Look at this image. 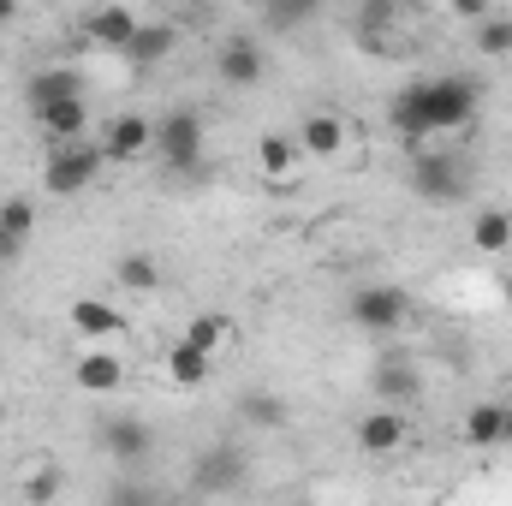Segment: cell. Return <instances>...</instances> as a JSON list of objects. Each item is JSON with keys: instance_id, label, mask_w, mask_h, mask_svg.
Segmentation results:
<instances>
[{"instance_id": "4dcf8cb0", "label": "cell", "mask_w": 512, "mask_h": 506, "mask_svg": "<svg viewBox=\"0 0 512 506\" xmlns=\"http://www.w3.org/2000/svg\"><path fill=\"white\" fill-rule=\"evenodd\" d=\"M447 6H453V12H459V18H471V24H477V18H489V12H495V0H447Z\"/></svg>"}, {"instance_id": "5b68a950", "label": "cell", "mask_w": 512, "mask_h": 506, "mask_svg": "<svg viewBox=\"0 0 512 506\" xmlns=\"http://www.w3.org/2000/svg\"><path fill=\"white\" fill-rule=\"evenodd\" d=\"M346 316H352V328H364V334H393V328L411 322V298H405L399 286H358V292L346 298Z\"/></svg>"}, {"instance_id": "8fae6325", "label": "cell", "mask_w": 512, "mask_h": 506, "mask_svg": "<svg viewBox=\"0 0 512 506\" xmlns=\"http://www.w3.org/2000/svg\"><path fill=\"white\" fill-rule=\"evenodd\" d=\"M465 441H471V447H507L512 441V405L477 399V405L465 411Z\"/></svg>"}, {"instance_id": "277c9868", "label": "cell", "mask_w": 512, "mask_h": 506, "mask_svg": "<svg viewBox=\"0 0 512 506\" xmlns=\"http://www.w3.org/2000/svg\"><path fill=\"white\" fill-rule=\"evenodd\" d=\"M411 191H417L423 203H435V209H453V203H465L471 173H465L459 155H417V161H411Z\"/></svg>"}, {"instance_id": "2e32d148", "label": "cell", "mask_w": 512, "mask_h": 506, "mask_svg": "<svg viewBox=\"0 0 512 506\" xmlns=\"http://www.w3.org/2000/svg\"><path fill=\"white\" fill-rule=\"evenodd\" d=\"M173 42H179L173 24H143V18H137V30H131V42L120 54H126L131 66H161V60L173 54Z\"/></svg>"}, {"instance_id": "7402d4cb", "label": "cell", "mask_w": 512, "mask_h": 506, "mask_svg": "<svg viewBox=\"0 0 512 506\" xmlns=\"http://www.w3.org/2000/svg\"><path fill=\"white\" fill-rule=\"evenodd\" d=\"M471 245L483 256H507L512 251V215L507 209H489V215H477V227H471Z\"/></svg>"}, {"instance_id": "f546056e", "label": "cell", "mask_w": 512, "mask_h": 506, "mask_svg": "<svg viewBox=\"0 0 512 506\" xmlns=\"http://www.w3.org/2000/svg\"><path fill=\"white\" fill-rule=\"evenodd\" d=\"M24 495H30V501H54V495H60V471H36V477L24 483Z\"/></svg>"}, {"instance_id": "7c38bea8", "label": "cell", "mask_w": 512, "mask_h": 506, "mask_svg": "<svg viewBox=\"0 0 512 506\" xmlns=\"http://www.w3.org/2000/svg\"><path fill=\"white\" fill-rule=\"evenodd\" d=\"M149 143H155V120H143V114H120L102 131V155L108 161H137V155H149Z\"/></svg>"}, {"instance_id": "3957f363", "label": "cell", "mask_w": 512, "mask_h": 506, "mask_svg": "<svg viewBox=\"0 0 512 506\" xmlns=\"http://www.w3.org/2000/svg\"><path fill=\"white\" fill-rule=\"evenodd\" d=\"M149 155H155L167 173H197V167H203V120H197L191 108L161 114V120H155V143H149Z\"/></svg>"}, {"instance_id": "d6986e66", "label": "cell", "mask_w": 512, "mask_h": 506, "mask_svg": "<svg viewBox=\"0 0 512 506\" xmlns=\"http://www.w3.org/2000/svg\"><path fill=\"white\" fill-rule=\"evenodd\" d=\"M215 370V352H203V346H191V340H173L167 346V376L179 381V387H203Z\"/></svg>"}, {"instance_id": "cb8c5ba5", "label": "cell", "mask_w": 512, "mask_h": 506, "mask_svg": "<svg viewBox=\"0 0 512 506\" xmlns=\"http://www.w3.org/2000/svg\"><path fill=\"white\" fill-rule=\"evenodd\" d=\"M292 161H298V143H292V137H256V167H262L268 179H286Z\"/></svg>"}, {"instance_id": "d590c367", "label": "cell", "mask_w": 512, "mask_h": 506, "mask_svg": "<svg viewBox=\"0 0 512 506\" xmlns=\"http://www.w3.org/2000/svg\"><path fill=\"white\" fill-rule=\"evenodd\" d=\"M507 405H512V387H507Z\"/></svg>"}, {"instance_id": "4fadbf2b", "label": "cell", "mask_w": 512, "mask_h": 506, "mask_svg": "<svg viewBox=\"0 0 512 506\" xmlns=\"http://www.w3.org/2000/svg\"><path fill=\"white\" fill-rule=\"evenodd\" d=\"M340 149H346V120H340V114H304V126H298V155L334 161Z\"/></svg>"}, {"instance_id": "5bb4252c", "label": "cell", "mask_w": 512, "mask_h": 506, "mask_svg": "<svg viewBox=\"0 0 512 506\" xmlns=\"http://www.w3.org/2000/svg\"><path fill=\"white\" fill-rule=\"evenodd\" d=\"M131 30H137V12H131V6H96V12L84 18L90 48H126Z\"/></svg>"}, {"instance_id": "836d02e7", "label": "cell", "mask_w": 512, "mask_h": 506, "mask_svg": "<svg viewBox=\"0 0 512 506\" xmlns=\"http://www.w3.org/2000/svg\"><path fill=\"white\" fill-rule=\"evenodd\" d=\"M18 18V0H0V24H12Z\"/></svg>"}, {"instance_id": "6da1fadb", "label": "cell", "mask_w": 512, "mask_h": 506, "mask_svg": "<svg viewBox=\"0 0 512 506\" xmlns=\"http://www.w3.org/2000/svg\"><path fill=\"white\" fill-rule=\"evenodd\" d=\"M477 108H483V90L471 84V78H417V84H405L399 96H393V131L399 137H411V143H423V137H435V131H459L477 120Z\"/></svg>"}, {"instance_id": "e0dca14e", "label": "cell", "mask_w": 512, "mask_h": 506, "mask_svg": "<svg viewBox=\"0 0 512 506\" xmlns=\"http://www.w3.org/2000/svg\"><path fill=\"white\" fill-rule=\"evenodd\" d=\"M24 96H30V114H36V108H48V102L84 96V84H78V72H72V66H48V72H36V78L24 84Z\"/></svg>"}, {"instance_id": "603a6c76", "label": "cell", "mask_w": 512, "mask_h": 506, "mask_svg": "<svg viewBox=\"0 0 512 506\" xmlns=\"http://www.w3.org/2000/svg\"><path fill=\"white\" fill-rule=\"evenodd\" d=\"M239 417L251 429H280L286 423V399L280 393H239Z\"/></svg>"}, {"instance_id": "1f68e13d", "label": "cell", "mask_w": 512, "mask_h": 506, "mask_svg": "<svg viewBox=\"0 0 512 506\" xmlns=\"http://www.w3.org/2000/svg\"><path fill=\"white\" fill-rule=\"evenodd\" d=\"M24 245H30V239H18V233H6V227H0V268H6V262H18Z\"/></svg>"}, {"instance_id": "83f0119b", "label": "cell", "mask_w": 512, "mask_h": 506, "mask_svg": "<svg viewBox=\"0 0 512 506\" xmlns=\"http://www.w3.org/2000/svg\"><path fill=\"white\" fill-rule=\"evenodd\" d=\"M0 227H6V233H18V239H30V227H36L30 197H6V203H0Z\"/></svg>"}, {"instance_id": "52a82bcc", "label": "cell", "mask_w": 512, "mask_h": 506, "mask_svg": "<svg viewBox=\"0 0 512 506\" xmlns=\"http://www.w3.org/2000/svg\"><path fill=\"white\" fill-rule=\"evenodd\" d=\"M245 483V453L239 447H203L191 465V489L197 495H233Z\"/></svg>"}, {"instance_id": "4316f807", "label": "cell", "mask_w": 512, "mask_h": 506, "mask_svg": "<svg viewBox=\"0 0 512 506\" xmlns=\"http://www.w3.org/2000/svg\"><path fill=\"white\" fill-rule=\"evenodd\" d=\"M185 340H191V346H203V352H221V340H227V316H191Z\"/></svg>"}, {"instance_id": "9a60e30c", "label": "cell", "mask_w": 512, "mask_h": 506, "mask_svg": "<svg viewBox=\"0 0 512 506\" xmlns=\"http://www.w3.org/2000/svg\"><path fill=\"white\" fill-rule=\"evenodd\" d=\"M36 120H42V131H48L54 143H72V137L90 131V102H84V96H66V102L36 108Z\"/></svg>"}, {"instance_id": "d4e9b609", "label": "cell", "mask_w": 512, "mask_h": 506, "mask_svg": "<svg viewBox=\"0 0 512 506\" xmlns=\"http://www.w3.org/2000/svg\"><path fill=\"white\" fill-rule=\"evenodd\" d=\"M399 12H405V0H364V12H358L364 42H382L387 30H399Z\"/></svg>"}, {"instance_id": "ffe728a7", "label": "cell", "mask_w": 512, "mask_h": 506, "mask_svg": "<svg viewBox=\"0 0 512 506\" xmlns=\"http://www.w3.org/2000/svg\"><path fill=\"white\" fill-rule=\"evenodd\" d=\"M72 376H78V387H84V393H120V381H126V364H120L114 352H84Z\"/></svg>"}, {"instance_id": "9c48e42d", "label": "cell", "mask_w": 512, "mask_h": 506, "mask_svg": "<svg viewBox=\"0 0 512 506\" xmlns=\"http://www.w3.org/2000/svg\"><path fill=\"white\" fill-rule=\"evenodd\" d=\"M358 447L370 459H387L405 447V405H382V411H364L358 417Z\"/></svg>"}, {"instance_id": "e575fe53", "label": "cell", "mask_w": 512, "mask_h": 506, "mask_svg": "<svg viewBox=\"0 0 512 506\" xmlns=\"http://www.w3.org/2000/svg\"><path fill=\"white\" fill-rule=\"evenodd\" d=\"M507 304H512V251H507Z\"/></svg>"}, {"instance_id": "ac0fdd59", "label": "cell", "mask_w": 512, "mask_h": 506, "mask_svg": "<svg viewBox=\"0 0 512 506\" xmlns=\"http://www.w3.org/2000/svg\"><path fill=\"white\" fill-rule=\"evenodd\" d=\"M66 316H72V328H78V334H90V340H114V334L126 328V316H120L114 304H102V298H78Z\"/></svg>"}, {"instance_id": "8992f818", "label": "cell", "mask_w": 512, "mask_h": 506, "mask_svg": "<svg viewBox=\"0 0 512 506\" xmlns=\"http://www.w3.org/2000/svg\"><path fill=\"white\" fill-rule=\"evenodd\" d=\"M215 72H221V84H227V90H256V84L268 78V54H262V42H256V36H227V42H221Z\"/></svg>"}, {"instance_id": "ba28073f", "label": "cell", "mask_w": 512, "mask_h": 506, "mask_svg": "<svg viewBox=\"0 0 512 506\" xmlns=\"http://www.w3.org/2000/svg\"><path fill=\"white\" fill-rule=\"evenodd\" d=\"M96 441H102V453H108L114 465H143V459L155 453V429L137 423V417H108Z\"/></svg>"}, {"instance_id": "30bf717a", "label": "cell", "mask_w": 512, "mask_h": 506, "mask_svg": "<svg viewBox=\"0 0 512 506\" xmlns=\"http://www.w3.org/2000/svg\"><path fill=\"white\" fill-rule=\"evenodd\" d=\"M376 393H382V405H411L417 393H423V376H417V364L405 358V352H382L376 358Z\"/></svg>"}, {"instance_id": "44dd1931", "label": "cell", "mask_w": 512, "mask_h": 506, "mask_svg": "<svg viewBox=\"0 0 512 506\" xmlns=\"http://www.w3.org/2000/svg\"><path fill=\"white\" fill-rule=\"evenodd\" d=\"M114 280L126 286V292H155L161 286V256H149V251H131L114 262Z\"/></svg>"}, {"instance_id": "f1b7e54d", "label": "cell", "mask_w": 512, "mask_h": 506, "mask_svg": "<svg viewBox=\"0 0 512 506\" xmlns=\"http://www.w3.org/2000/svg\"><path fill=\"white\" fill-rule=\"evenodd\" d=\"M322 0H268V18L274 24H298V18H316Z\"/></svg>"}, {"instance_id": "7a4b0ae2", "label": "cell", "mask_w": 512, "mask_h": 506, "mask_svg": "<svg viewBox=\"0 0 512 506\" xmlns=\"http://www.w3.org/2000/svg\"><path fill=\"white\" fill-rule=\"evenodd\" d=\"M102 167H108L102 143H84V137H72V143H54V149H48L42 185H48L54 197H78V191H90V185H96V173H102Z\"/></svg>"}, {"instance_id": "484cf974", "label": "cell", "mask_w": 512, "mask_h": 506, "mask_svg": "<svg viewBox=\"0 0 512 506\" xmlns=\"http://www.w3.org/2000/svg\"><path fill=\"white\" fill-rule=\"evenodd\" d=\"M477 48H483L489 60L512 54V18H507V12H489V18H477Z\"/></svg>"}, {"instance_id": "d6a6232c", "label": "cell", "mask_w": 512, "mask_h": 506, "mask_svg": "<svg viewBox=\"0 0 512 506\" xmlns=\"http://www.w3.org/2000/svg\"><path fill=\"white\" fill-rule=\"evenodd\" d=\"M108 501H149V489H137V483H114Z\"/></svg>"}]
</instances>
